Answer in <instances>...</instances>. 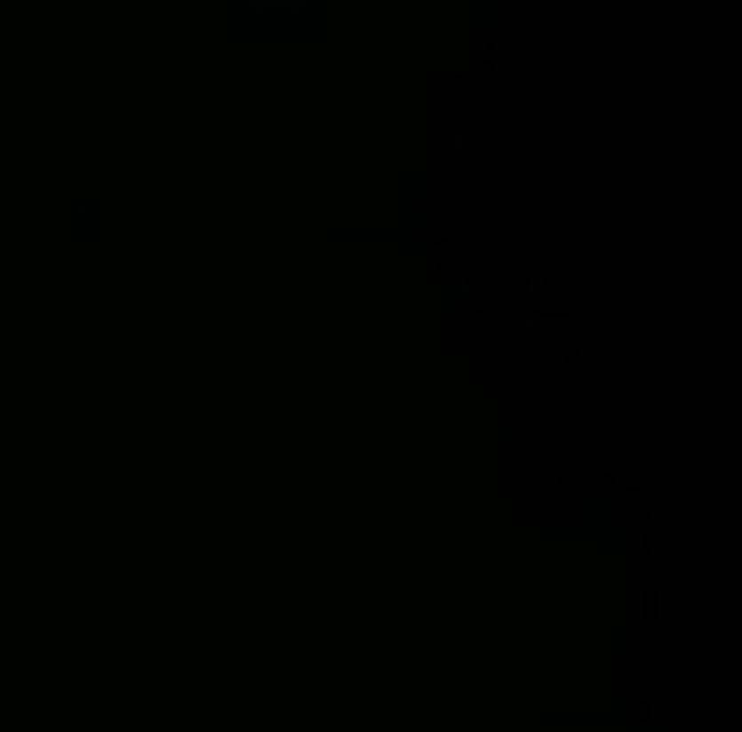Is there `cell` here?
<instances>
[{"mask_svg":"<svg viewBox=\"0 0 742 732\" xmlns=\"http://www.w3.org/2000/svg\"><path fill=\"white\" fill-rule=\"evenodd\" d=\"M67 239H92L97 245L102 239V214L97 209H72L67 214Z\"/></svg>","mask_w":742,"mask_h":732,"instance_id":"cell-1","label":"cell"},{"mask_svg":"<svg viewBox=\"0 0 742 732\" xmlns=\"http://www.w3.org/2000/svg\"><path fill=\"white\" fill-rule=\"evenodd\" d=\"M605 661H610V666L631 661V631H626V625H605Z\"/></svg>","mask_w":742,"mask_h":732,"instance_id":"cell-2","label":"cell"},{"mask_svg":"<svg viewBox=\"0 0 742 732\" xmlns=\"http://www.w3.org/2000/svg\"><path fill=\"white\" fill-rule=\"evenodd\" d=\"M595 722H600V728H620V722H631V702H626L620 692H610V696H605V712H600Z\"/></svg>","mask_w":742,"mask_h":732,"instance_id":"cell-3","label":"cell"},{"mask_svg":"<svg viewBox=\"0 0 742 732\" xmlns=\"http://www.w3.org/2000/svg\"><path fill=\"white\" fill-rule=\"evenodd\" d=\"M534 539H544V544H564V539H570V529H564V524H555V519H544L539 529H534Z\"/></svg>","mask_w":742,"mask_h":732,"instance_id":"cell-4","label":"cell"},{"mask_svg":"<svg viewBox=\"0 0 742 732\" xmlns=\"http://www.w3.org/2000/svg\"><path fill=\"white\" fill-rule=\"evenodd\" d=\"M458 301H463V295H458V286H443V290H437V305H443V310H453Z\"/></svg>","mask_w":742,"mask_h":732,"instance_id":"cell-5","label":"cell"},{"mask_svg":"<svg viewBox=\"0 0 742 732\" xmlns=\"http://www.w3.org/2000/svg\"><path fill=\"white\" fill-rule=\"evenodd\" d=\"M508 438H514V428H508L504 417H493V443L504 447V443H508Z\"/></svg>","mask_w":742,"mask_h":732,"instance_id":"cell-6","label":"cell"},{"mask_svg":"<svg viewBox=\"0 0 742 732\" xmlns=\"http://www.w3.org/2000/svg\"><path fill=\"white\" fill-rule=\"evenodd\" d=\"M635 732H661V728H635Z\"/></svg>","mask_w":742,"mask_h":732,"instance_id":"cell-7","label":"cell"}]
</instances>
